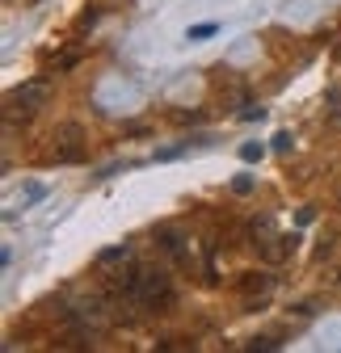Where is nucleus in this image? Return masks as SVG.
Segmentation results:
<instances>
[{"mask_svg": "<svg viewBox=\"0 0 341 353\" xmlns=\"http://www.w3.org/2000/svg\"><path fill=\"white\" fill-rule=\"evenodd\" d=\"M160 248H164L168 256H173V265H186V261H190V252H186V240H182L177 232H164V236H160Z\"/></svg>", "mask_w": 341, "mask_h": 353, "instance_id": "5", "label": "nucleus"}, {"mask_svg": "<svg viewBox=\"0 0 341 353\" xmlns=\"http://www.w3.org/2000/svg\"><path fill=\"white\" fill-rule=\"evenodd\" d=\"M206 34H215V26H194V30H190V38H194V42H198V38H206Z\"/></svg>", "mask_w": 341, "mask_h": 353, "instance_id": "8", "label": "nucleus"}, {"mask_svg": "<svg viewBox=\"0 0 341 353\" xmlns=\"http://www.w3.org/2000/svg\"><path fill=\"white\" fill-rule=\"evenodd\" d=\"M51 156H55L59 164H80V160H84V135H80V126H59V130H55Z\"/></svg>", "mask_w": 341, "mask_h": 353, "instance_id": "3", "label": "nucleus"}, {"mask_svg": "<svg viewBox=\"0 0 341 353\" xmlns=\"http://www.w3.org/2000/svg\"><path fill=\"white\" fill-rule=\"evenodd\" d=\"M126 252H131V244H118V248H106V252H101L97 261H101V265H110V261H122Z\"/></svg>", "mask_w": 341, "mask_h": 353, "instance_id": "7", "label": "nucleus"}, {"mask_svg": "<svg viewBox=\"0 0 341 353\" xmlns=\"http://www.w3.org/2000/svg\"><path fill=\"white\" fill-rule=\"evenodd\" d=\"M80 63V47H72V51H59L55 59H51V72H72Z\"/></svg>", "mask_w": 341, "mask_h": 353, "instance_id": "6", "label": "nucleus"}, {"mask_svg": "<svg viewBox=\"0 0 341 353\" xmlns=\"http://www.w3.org/2000/svg\"><path fill=\"white\" fill-rule=\"evenodd\" d=\"M47 97H51V84L47 80H26V84H17L13 93L5 97V122L9 126L30 122L42 105H47Z\"/></svg>", "mask_w": 341, "mask_h": 353, "instance_id": "1", "label": "nucleus"}, {"mask_svg": "<svg viewBox=\"0 0 341 353\" xmlns=\"http://www.w3.org/2000/svg\"><path fill=\"white\" fill-rule=\"evenodd\" d=\"M148 312H168L173 307V282H168L164 270H144V286H139V299Z\"/></svg>", "mask_w": 341, "mask_h": 353, "instance_id": "2", "label": "nucleus"}, {"mask_svg": "<svg viewBox=\"0 0 341 353\" xmlns=\"http://www.w3.org/2000/svg\"><path fill=\"white\" fill-rule=\"evenodd\" d=\"M274 286H278V278H274L270 270H249V274H240L236 294H240V299H270Z\"/></svg>", "mask_w": 341, "mask_h": 353, "instance_id": "4", "label": "nucleus"}]
</instances>
